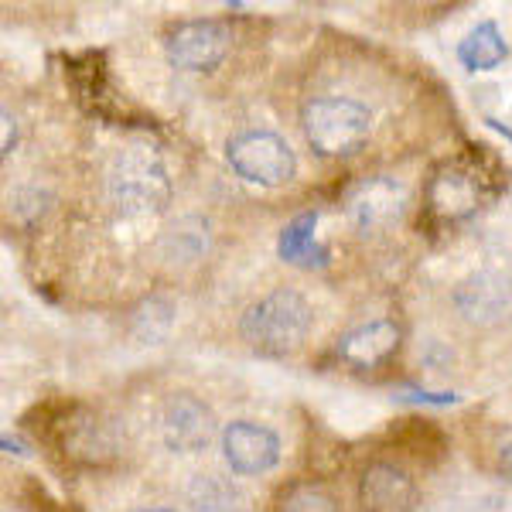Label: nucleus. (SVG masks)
Returning <instances> with one entry per match:
<instances>
[{"label": "nucleus", "mask_w": 512, "mask_h": 512, "mask_svg": "<svg viewBox=\"0 0 512 512\" xmlns=\"http://www.w3.org/2000/svg\"><path fill=\"white\" fill-rule=\"evenodd\" d=\"M311 304L294 291H274L256 301L239 321V335L263 355H284L304 342L311 328Z\"/></svg>", "instance_id": "1"}, {"label": "nucleus", "mask_w": 512, "mask_h": 512, "mask_svg": "<svg viewBox=\"0 0 512 512\" xmlns=\"http://www.w3.org/2000/svg\"><path fill=\"white\" fill-rule=\"evenodd\" d=\"M304 137L315 147L321 158H345L355 154L369 137V110L355 99L342 96H325V99H311L304 106Z\"/></svg>", "instance_id": "2"}, {"label": "nucleus", "mask_w": 512, "mask_h": 512, "mask_svg": "<svg viewBox=\"0 0 512 512\" xmlns=\"http://www.w3.org/2000/svg\"><path fill=\"white\" fill-rule=\"evenodd\" d=\"M110 198L127 216L161 212L171 198V181L158 154H151L147 147L123 151L110 171Z\"/></svg>", "instance_id": "3"}, {"label": "nucleus", "mask_w": 512, "mask_h": 512, "mask_svg": "<svg viewBox=\"0 0 512 512\" xmlns=\"http://www.w3.org/2000/svg\"><path fill=\"white\" fill-rule=\"evenodd\" d=\"M226 158L239 178L256 181V185H284L294 175V151L284 137L270 130L236 134L226 147Z\"/></svg>", "instance_id": "4"}, {"label": "nucleus", "mask_w": 512, "mask_h": 512, "mask_svg": "<svg viewBox=\"0 0 512 512\" xmlns=\"http://www.w3.org/2000/svg\"><path fill=\"white\" fill-rule=\"evenodd\" d=\"M229 48V28L222 21L202 18V21H185L164 41L168 62L178 65L185 72H205L216 69Z\"/></svg>", "instance_id": "5"}, {"label": "nucleus", "mask_w": 512, "mask_h": 512, "mask_svg": "<svg viewBox=\"0 0 512 512\" xmlns=\"http://www.w3.org/2000/svg\"><path fill=\"white\" fill-rule=\"evenodd\" d=\"M454 304L472 325H506L512 321V280L495 270L472 274L458 284Z\"/></svg>", "instance_id": "6"}, {"label": "nucleus", "mask_w": 512, "mask_h": 512, "mask_svg": "<svg viewBox=\"0 0 512 512\" xmlns=\"http://www.w3.org/2000/svg\"><path fill=\"white\" fill-rule=\"evenodd\" d=\"M222 451L236 475H260L277 465L280 441L274 431L253 424V420H236L222 431Z\"/></svg>", "instance_id": "7"}, {"label": "nucleus", "mask_w": 512, "mask_h": 512, "mask_svg": "<svg viewBox=\"0 0 512 512\" xmlns=\"http://www.w3.org/2000/svg\"><path fill=\"white\" fill-rule=\"evenodd\" d=\"M212 431H216L212 410L205 407L202 400H195V396H188V393L171 396L161 414V437L171 451H178V454L202 451L205 444L212 441Z\"/></svg>", "instance_id": "8"}, {"label": "nucleus", "mask_w": 512, "mask_h": 512, "mask_svg": "<svg viewBox=\"0 0 512 512\" xmlns=\"http://www.w3.org/2000/svg\"><path fill=\"white\" fill-rule=\"evenodd\" d=\"M359 506L362 512H414L417 485L403 468L376 461L359 478Z\"/></svg>", "instance_id": "9"}, {"label": "nucleus", "mask_w": 512, "mask_h": 512, "mask_svg": "<svg viewBox=\"0 0 512 512\" xmlns=\"http://www.w3.org/2000/svg\"><path fill=\"white\" fill-rule=\"evenodd\" d=\"M403 205H407V192L396 178H369L349 198V216L362 233H373L390 222L400 219Z\"/></svg>", "instance_id": "10"}, {"label": "nucleus", "mask_w": 512, "mask_h": 512, "mask_svg": "<svg viewBox=\"0 0 512 512\" xmlns=\"http://www.w3.org/2000/svg\"><path fill=\"white\" fill-rule=\"evenodd\" d=\"M478 202H482V188H478L472 171L465 168H441L427 188V205L444 222L468 219L478 209Z\"/></svg>", "instance_id": "11"}, {"label": "nucleus", "mask_w": 512, "mask_h": 512, "mask_svg": "<svg viewBox=\"0 0 512 512\" xmlns=\"http://www.w3.org/2000/svg\"><path fill=\"white\" fill-rule=\"evenodd\" d=\"M396 345H400V328L393 321H369V325H359L338 338L335 352L355 369H373L383 359H390Z\"/></svg>", "instance_id": "12"}, {"label": "nucleus", "mask_w": 512, "mask_h": 512, "mask_svg": "<svg viewBox=\"0 0 512 512\" xmlns=\"http://www.w3.org/2000/svg\"><path fill=\"white\" fill-rule=\"evenodd\" d=\"M315 226H318L315 212H304V216H297L291 226L280 233L277 250H280V256H284L287 263H294V267H325L328 250H325V246H318Z\"/></svg>", "instance_id": "13"}, {"label": "nucleus", "mask_w": 512, "mask_h": 512, "mask_svg": "<svg viewBox=\"0 0 512 512\" xmlns=\"http://www.w3.org/2000/svg\"><path fill=\"white\" fill-rule=\"evenodd\" d=\"M458 59L472 72H485L506 62V41H502L499 28H495L492 21H485L468 31V38L458 45Z\"/></svg>", "instance_id": "14"}, {"label": "nucleus", "mask_w": 512, "mask_h": 512, "mask_svg": "<svg viewBox=\"0 0 512 512\" xmlns=\"http://www.w3.org/2000/svg\"><path fill=\"white\" fill-rule=\"evenodd\" d=\"M192 506L195 512H246V499L236 485L222 482L216 475H202L192 482Z\"/></svg>", "instance_id": "15"}, {"label": "nucleus", "mask_w": 512, "mask_h": 512, "mask_svg": "<svg viewBox=\"0 0 512 512\" xmlns=\"http://www.w3.org/2000/svg\"><path fill=\"white\" fill-rule=\"evenodd\" d=\"M277 512H338V506L321 485L301 482V485H291V489L280 495Z\"/></svg>", "instance_id": "16"}, {"label": "nucleus", "mask_w": 512, "mask_h": 512, "mask_svg": "<svg viewBox=\"0 0 512 512\" xmlns=\"http://www.w3.org/2000/svg\"><path fill=\"white\" fill-rule=\"evenodd\" d=\"M0 123H4V140H0V154H11L14 151V140H18V123H14L11 110L0 113Z\"/></svg>", "instance_id": "17"}, {"label": "nucleus", "mask_w": 512, "mask_h": 512, "mask_svg": "<svg viewBox=\"0 0 512 512\" xmlns=\"http://www.w3.org/2000/svg\"><path fill=\"white\" fill-rule=\"evenodd\" d=\"M499 472H502V478L512 485V441L502 448V454H499Z\"/></svg>", "instance_id": "18"}, {"label": "nucleus", "mask_w": 512, "mask_h": 512, "mask_svg": "<svg viewBox=\"0 0 512 512\" xmlns=\"http://www.w3.org/2000/svg\"><path fill=\"white\" fill-rule=\"evenodd\" d=\"M144 512H175V509H144Z\"/></svg>", "instance_id": "19"}]
</instances>
